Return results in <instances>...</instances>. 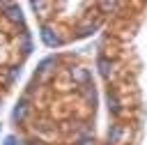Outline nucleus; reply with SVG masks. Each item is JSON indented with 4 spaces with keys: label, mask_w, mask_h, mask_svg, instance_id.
<instances>
[{
    "label": "nucleus",
    "mask_w": 147,
    "mask_h": 145,
    "mask_svg": "<svg viewBox=\"0 0 147 145\" xmlns=\"http://www.w3.org/2000/svg\"><path fill=\"white\" fill-rule=\"evenodd\" d=\"M69 78H71L74 85H80V87H90V85H92V74H90V69H87V67H80V64L69 67Z\"/></svg>",
    "instance_id": "nucleus-1"
},
{
    "label": "nucleus",
    "mask_w": 147,
    "mask_h": 145,
    "mask_svg": "<svg viewBox=\"0 0 147 145\" xmlns=\"http://www.w3.org/2000/svg\"><path fill=\"white\" fill-rule=\"evenodd\" d=\"M39 37H41V41H44L48 48H57V46H62V37H60L57 30H55L53 25H48V23H44V25L39 28Z\"/></svg>",
    "instance_id": "nucleus-2"
},
{
    "label": "nucleus",
    "mask_w": 147,
    "mask_h": 145,
    "mask_svg": "<svg viewBox=\"0 0 147 145\" xmlns=\"http://www.w3.org/2000/svg\"><path fill=\"white\" fill-rule=\"evenodd\" d=\"M0 12L7 21L16 23V25H23V12L18 5H11V2H0Z\"/></svg>",
    "instance_id": "nucleus-3"
},
{
    "label": "nucleus",
    "mask_w": 147,
    "mask_h": 145,
    "mask_svg": "<svg viewBox=\"0 0 147 145\" xmlns=\"http://www.w3.org/2000/svg\"><path fill=\"white\" fill-rule=\"evenodd\" d=\"M126 136H129V127L122 124V122H115V124H110V129H108V145L124 143Z\"/></svg>",
    "instance_id": "nucleus-4"
},
{
    "label": "nucleus",
    "mask_w": 147,
    "mask_h": 145,
    "mask_svg": "<svg viewBox=\"0 0 147 145\" xmlns=\"http://www.w3.org/2000/svg\"><path fill=\"white\" fill-rule=\"evenodd\" d=\"M28 113H30V104H28V99L23 97V99L14 106V110H11V120H14L16 124H21V122H25Z\"/></svg>",
    "instance_id": "nucleus-5"
},
{
    "label": "nucleus",
    "mask_w": 147,
    "mask_h": 145,
    "mask_svg": "<svg viewBox=\"0 0 147 145\" xmlns=\"http://www.w3.org/2000/svg\"><path fill=\"white\" fill-rule=\"evenodd\" d=\"M96 69H99V74H101L103 78H110V76H113V62H110V58L99 55V60H96Z\"/></svg>",
    "instance_id": "nucleus-6"
},
{
    "label": "nucleus",
    "mask_w": 147,
    "mask_h": 145,
    "mask_svg": "<svg viewBox=\"0 0 147 145\" xmlns=\"http://www.w3.org/2000/svg\"><path fill=\"white\" fill-rule=\"evenodd\" d=\"M96 28H99V23H96V21H87V23H83V25H78V28H76V37H78V39L90 37Z\"/></svg>",
    "instance_id": "nucleus-7"
},
{
    "label": "nucleus",
    "mask_w": 147,
    "mask_h": 145,
    "mask_svg": "<svg viewBox=\"0 0 147 145\" xmlns=\"http://www.w3.org/2000/svg\"><path fill=\"white\" fill-rule=\"evenodd\" d=\"M106 104H108V110H110V113H113L115 117H117V115L122 113V104H119V99H117V94H115V92H110V90H108Z\"/></svg>",
    "instance_id": "nucleus-8"
},
{
    "label": "nucleus",
    "mask_w": 147,
    "mask_h": 145,
    "mask_svg": "<svg viewBox=\"0 0 147 145\" xmlns=\"http://www.w3.org/2000/svg\"><path fill=\"white\" fill-rule=\"evenodd\" d=\"M55 67H57V58H55V55L44 58V60L39 62V67H37V74H46V71H51V69H55Z\"/></svg>",
    "instance_id": "nucleus-9"
},
{
    "label": "nucleus",
    "mask_w": 147,
    "mask_h": 145,
    "mask_svg": "<svg viewBox=\"0 0 147 145\" xmlns=\"http://www.w3.org/2000/svg\"><path fill=\"white\" fill-rule=\"evenodd\" d=\"M83 94H85L87 104L94 108V104H96V92H94V85H90V87H83Z\"/></svg>",
    "instance_id": "nucleus-10"
},
{
    "label": "nucleus",
    "mask_w": 147,
    "mask_h": 145,
    "mask_svg": "<svg viewBox=\"0 0 147 145\" xmlns=\"http://www.w3.org/2000/svg\"><path fill=\"white\" fill-rule=\"evenodd\" d=\"M122 5L119 2H99V9L101 12H117Z\"/></svg>",
    "instance_id": "nucleus-11"
},
{
    "label": "nucleus",
    "mask_w": 147,
    "mask_h": 145,
    "mask_svg": "<svg viewBox=\"0 0 147 145\" xmlns=\"http://www.w3.org/2000/svg\"><path fill=\"white\" fill-rule=\"evenodd\" d=\"M18 41H21V46H23V53H30V51H32V44H30V37H28V32H23Z\"/></svg>",
    "instance_id": "nucleus-12"
},
{
    "label": "nucleus",
    "mask_w": 147,
    "mask_h": 145,
    "mask_svg": "<svg viewBox=\"0 0 147 145\" xmlns=\"http://www.w3.org/2000/svg\"><path fill=\"white\" fill-rule=\"evenodd\" d=\"M18 76H21V67H9V74H7V83H14Z\"/></svg>",
    "instance_id": "nucleus-13"
},
{
    "label": "nucleus",
    "mask_w": 147,
    "mask_h": 145,
    "mask_svg": "<svg viewBox=\"0 0 147 145\" xmlns=\"http://www.w3.org/2000/svg\"><path fill=\"white\" fill-rule=\"evenodd\" d=\"M76 145H96V143H94V138H92V136H80Z\"/></svg>",
    "instance_id": "nucleus-14"
},
{
    "label": "nucleus",
    "mask_w": 147,
    "mask_h": 145,
    "mask_svg": "<svg viewBox=\"0 0 147 145\" xmlns=\"http://www.w3.org/2000/svg\"><path fill=\"white\" fill-rule=\"evenodd\" d=\"M2 145H21V140H16V136H7Z\"/></svg>",
    "instance_id": "nucleus-15"
}]
</instances>
